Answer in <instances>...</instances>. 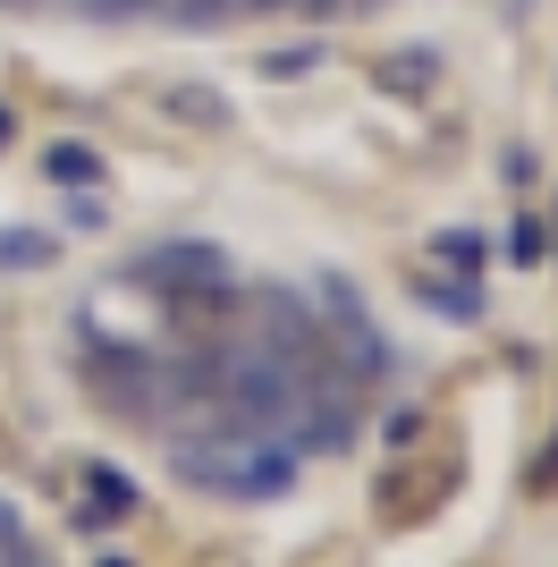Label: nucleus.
I'll list each match as a JSON object with an SVG mask.
<instances>
[{"label":"nucleus","mask_w":558,"mask_h":567,"mask_svg":"<svg viewBox=\"0 0 558 567\" xmlns=\"http://www.w3.org/2000/svg\"><path fill=\"white\" fill-rule=\"evenodd\" d=\"M169 474L211 499H279L297 483V457L279 441H169Z\"/></svg>","instance_id":"1"},{"label":"nucleus","mask_w":558,"mask_h":567,"mask_svg":"<svg viewBox=\"0 0 558 567\" xmlns=\"http://www.w3.org/2000/svg\"><path fill=\"white\" fill-rule=\"evenodd\" d=\"M136 280H153V288H229V255L204 246V237H178V246L136 262Z\"/></svg>","instance_id":"2"},{"label":"nucleus","mask_w":558,"mask_h":567,"mask_svg":"<svg viewBox=\"0 0 558 567\" xmlns=\"http://www.w3.org/2000/svg\"><path fill=\"white\" fill-rule=\"evenodd\" d=\"M43 178L51 187H69V195H85V187H102V178H111V169H102V153H93V144H43Z\"/></svg>","instance_id":"3"},{"label":"nucleus","mask_w":558,"mask_h":567,"mask_svg":"<svg viewBox=\"0 0 558 567\" xmlns=\"http://www.w3.org/2000/svg\"><path fill=\"white\" fill-rule=\"evenodd\" d=\"M85 499H93V508H102V517H136V508H144V492H136V483H127V474H118V466H85Z\"/></svg>","instance_id":"4"},{"label":"nucleus","mask_w":558,"mask_h":567,"mask_svg":"<svg viewBox=\"0 0 558 567\" xmlns=\"http://www.w3.org/2000/svg\"><path fill=\"white\" fill-rule=\"evenodd\" d=\"M43 262H60L51 229H0V271H43Z\"/></svg>","instance_id":"5"},{"label":"nucleus","mask_w":558,"mask_h":567,"mask_svg":"<svg viewBox=\"0 0 558 567\" xmlns=\"http://www.w3.org/2000/svg\"><path fill=\"white\" fill-rule=\"evenodd\" d=\"M415 297H423V306H432V313H441V322H483V288H474V280H465V271H457V280H423L415 288Z\"/></svg>","instance_id":"6"},{"label":"nucleus","mask_w":558,"mask_h":567,"mask_svg":"<svg viewBox=\"0 0 558 567\" xmlns=\"http://www.w3.org/2000/svg\"><path fill=\"white\" fill-rule=\"evenodd\" d=\"M381 85H390V94H423V85H432V76H441V60H432V51H397V60H381Z\"/></svg>","instance_id":"7"},{"label":"nucleus","mask_w":558,"mask_h":567,"mask_svg":"<svg viewBox=\"0 0 558 567\" xmlns=\"http://www.w3.org/2000/svg\"><path fill=\"white\" fill-rule=\"evenodd\" d=\"M169 118H186V127H229V111H220L211 85H169Z\"/></svg>","instance_id":"8"},{"label":"nucleus","mask_w":558,"mask_h":567,"mask_svg":"<svg viewBox=\"0 0 558 567\" xmlns=\"http://www.w3.org/2000/svg\"><path fill=\"white\" fill-rule=\"evenodd\" d=\"M483 246H490V237H474V229H441V237H432V255H441L448 271H465V280L483 271Z\"/></svg>","instance_id":"9"},{"label":"nucleus","mask_w":558,"mask_h":567,"mask_svg":"<svg viewBox=\"0 0 558 567\" xmlns=\"http://www.w3.org/2000/svg\"><path fill=\"white\" fill-rule=\"evenodd\" d=\"M322 60H330V43H288V51H262V76L288 85V76H313Z\"/></svg>","instance_id":"10"},{"label":"nucleus","mask_w":558,"mask_h":567,"mask_svg":"<svg viewBox=\"0 0 558 567\" xmlns=\"http://www.w3.org/2000/svg\"><path fill=\"white\" fill-rule=\"evenodd\" d=\"M499 255H508V262H516V271H534V262H541V255H550V229H541V220H516V229H508V237H499Z\"/></svg>","instance_id":"11"},{"label":"nucleus","mask_w":558,"mask_h":567,"mask_svg":"<svg viewBox=\"0 0 558 567\" xmlns=\"http://www.w3.org/2000/svg\"><path fill=\"white\" fill-rule=\"evenodd\" d=\"M246 0H162V18L169 25H220V18H237Z\"/></svg>","instance_id":"12"},{"label":"nucleus","mask_w":558,"mask_h":567,"mask_svg":"<svg viewBox=\"0 0 558 567\" xmlns=\"http://www.w3.org/2000/svg\"><path fill=\"white\" fill-rule=\"evenodd\" d=\"M76 18H162V0H60Z\"/></svg>","instance_id":"13"},{"label":"nucleus","mask_w":558,"mask_h":567,"mask_svg":"<svg viewBox=\"0 0 558 567\" xmlns=\"http://www.w3.org/2000/svg\"><path fill=\"white\" fill-rule=\"evenodd\" d=\"M0 567H51V559H43V550H34V543H25V534H18V543L0 550Z\"/></svg>","instance_id":"14"},{"label":"nucleus","mask_w":558,"mask_h":567,"mask_svg":"<svg viewBox=\"0 0 558 567\" xmlns=\"http://www.w3.org/2000/svg\"><path fill=\"white\" fill-rule=\"evenodd\" d=\"M18 534H25V525H18V508H9V499H0V550L18 543Z\"/></svg>","instance_id":"15"},{"label":"nucleus","mask_w":558,"mask_h":567,"mask_svg":"<svg viewBox=\"0 0 558 567\" xmlns=\"http://www.w3.org/2000/svg\"><path fill=\"white\" fill-rule=\"evenodd\" d=\"M93 567H136V559H118V550H102V559H93Z\"/></svg>","instance_id":"16"},{"label":"nucleus","mask_w":558,"mask_h":567,"mask_svg":"<svg viewBox=\"0 0 558 567\" xmlns=\"http://www.w3.org/2000/svg\"><path fill=\"white\" fill-rule=\"evenodd\" d=\"M9 127H18V118H9V102H0V144H9Z\"/></svg>","instance_id":"17"},{"label":"nucleus","mask_w":558,"mask_h":567,"mask_svg":"<svg viewBox=\"0 0 558 567\" xmlns=\"http://www.w3.org/2000/svg\"><path fill=\"white\" fill-rule=\"evenodd\" d=\"M348 9H372V0H348Z\"/></svg>","instance_id":"18"}]
</instances>
